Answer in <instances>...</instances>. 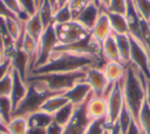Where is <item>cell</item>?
Segmentation results:
<instances>
[{"mask_svg": "<svg viewBox=\"0 0 150 134\" xmlns=\"http://www.w3.org/2000/svg\"><path fill=\"white\" fill-rule=\"evenodd\" d=\"M0 116L6 123H8L13 116V108H12L11 99L8 96L0 98Z\"/></svg>", "mask_w": 150, "mask_h": 134, "instance_id": "obj_29", "label": "cell"}, {"mask_svg": "<svg viewBox=\"0 0 150 134\" xmlns=\"http://www.w3.org/2000/svg\"><path fill=\"white\" fill-rule=\"evenodd\" d=\"M89 2H90L89 0H70V1L68 2L69 8H70L71 14H73V20L87 7V5H88Z\"/></svg>", "mask_w": 150, "mask_h": 134, "instance_id": "obj_35", "label": "cell"}, {"mask_svg": "<svg viewBox=\"0 0 150 134\" xmlns=\"http://www.w3.org/2000/svg\"><path fill=\"white\" fill-rule=\"evenodd\" d=\"M54 28L57 36L59 46H68V45L80 42L87 39L90 34L88 29H86L75 20H71L69 22L61 24V25H54Z\"/></svg>", "mask_w": 150, "mask_h": 134, "instance_id": "obj_5", "label": "cell"}, {"mask_svg": "<svg viewBox=\"0 0 150 134\" xmlns=\"http://www.w3.org/2000/svg\"><path fill=\"white\" fill-rule=\"evenodd\" d=\"M28 122L26 116H12L7 123L8 134H27Z\"/></svg>", "mask_w": 150, "mask_h": 134, "instance_id": "obj_25", "label": "cell"}, {"mask_svg": "<svg viewBox=\"0 0 150 134\" xmlns=\"http://www.w3.org/2000/svg\"><path fill=\"white\" fill-rule=\"evenodd\" d=\"M2 60H4V56H2V52H1V49H0V63H1Z\"/></svg>", "mask_w": 150, "mask_h": 134, "instance_id": "obj_45", "label": "cell"}, {"mask_svg": "<svg viewBox=\"0 0 150 134\" xmlns=\"http://www.w3.org/2000/svg\"><path fill=\"white\" fill-rule=\"evenodd\" d=\"M36 2H38V6H39V2H40V0H36Z\"/></svg>", "mask_w": 150, "mask_h": 134, "instance_id": "obj_49", "label": "cell"}, {"mask_svg": "<svg viewBox=\"0 0 150 134\" xmlns=\"http://www.w3.org/2000/svg\"><path fill=\"white\" fill-rule=\"evenodd\" d=\"M0 134H8L7 132H0Z\"/></svg>", "mask_w": 150, "mask_h": 134, "instance_id": "obj_47", "label": "cell"}, {"mask_svg": "<svg viewBox=\"0 0 150 134\" xmlns=\"http://www.w3.org/2000/svg\"><path fill=\"white\" fill-rule=\"evenodd\" d=\"M104 9L96 2H89L87 5V7L74 19L76 22H79L81 26H83L86 29H88L89 32L93 29V27L95 26L96 21L98 20L100 15L102 14Z\"/></svg>", "mask_w": 150, "mask_h": 134, "instance_id": "obj_12", "label": "cell"}, {"mask_svg": "<svg viewBox=\"0 0 150 134\" xmlns=\"http://www.w3.org/2000/svg\"><path fill=\"white\" fill-rule=\"evenodd\" d=\"M132 2L139 18L150 22V0H132Z\"/></svg>", "mask_w": 150, "mask_h": 134, "instance_id": "obj_30", "label": "cell"}, {"mask_svg": "<svg viewBox=\"0 0 150 134\" xmlns=\"http://www.w3.org/2000/svg\"><path fill=\"white\" fill-rule=\"evenodd\" d=\"M101 54L102 58L104 59L105 62L108 61H118L121 62L120 59V53H118V48L115 41L114 35H109L101 45Z\"/></svg>", "mask_w": 150, "mask_h": 134, "instance_id": "obj_18", "label": "cell"}, {"mask_svg": "<svg viewBox=\"0 0 150 134\" xmlns=\"http://www.w3.org/2000/svg\"><path fill=\"white\" fill-rule=\"evenodd\" d=\"M12 81L13 79H12V71H11V73H8L4 79L0 80V98L2 96L9 98L11 91H12Z\"/></svg>", "mask_w": 150, "mask_h": 134, "instance_id": "obj_34", "label": "cell"}, {"mask_svg": "<svg viewBox=\"0 0 150 134\" xmlns=\"http://www.w3.org/2000/svg\"><path fill=\"white\" fill-rule=\"evenodd\" d=\"M112 32H111V27H110V22H109V18H108V14L105 11L102 12V14L100 15L98 20L96 21L95 26L93 27V29L90 31V39L97 43V45H102V42L109 36L111 35Z\"/></svg>", "mask_w": 150, "mask_h": 134, "instance_id": "obj_15", "label": "cell"}, {"mask_svg": "<svg viewBox=\"0 0 150 134\" xmlns=\"http://www.w3.org/2000/svg\"><path fill=\"white\" fill-rule=\"evenodd\" d=\"M86 71H76V72H68V73H49V74H41V75H29L28 79L42 82L53 93H64L68 89H70L76 82L82 81V80L86 79Z\"/></svg>", "mask_w": 150, "mask_h": 134, "instance_id": "obj_4", "label": "cell"}, {"mask_svg": "<svg viewBox=\"0 0 150 134\" xmlns=\"http://www.w3.org/2000/svg\"><path fill=\"white\" fill-rule=\"evenodd\" d=\"M46 133H47V134H63V127L53 121V122L46 128Z\"/></svg>", "mask_w": 150, "mask_h": 134, "instance_id": "obj_39", "label": "cell"}, {"mask_svg": "<svg viewBox=\"0 0 150 134\" xmlns=\"http://www.w3.org/2000/svg\"><path fill=\"white\" fill-rule=\"evenodd\" d=\"M145 101L150 106V80H146L145 82Z\"/></svg>", "mask_w": 150, "mask_h": 134, "instance_id": "obj_42", "label": "cell"}, {"mask_svg": "<svg viewBox=\"0 0 150 134\" xmlns=\"http://www.w3.org/2000/svg\"><path fill=\"white\" fill-rule=\"evenodd\" d=\"M54 12L55 11H54V7H53L50 0H40L36 13H38L45 28H47L48 26H50L53 24Z\"/></svg>", "mask_w": 150, "mask_h": 134, "instance_id": "obj_21", "label": "cell"}, {"mask_svg": "<svg viewBox=\"0 0 150 134\" xmlns=\"http://www.w3.org/2000/svg\"><path fill=\"white\" fill-rule=\"evenodd\" d=\"M89 1H90V2H94V1H96V0H89Z\"/></svg>", "mask_w": 150, "mask_h": 134, "instance_id": "obj_48", "label": "cell"}, {"mask_svg": "<svg viewBox=\"0 0 150 134\" xmlns=\"http://www.w3.org/2000/svg\"><path fill=\"white\" fill-rule=\"evenodd\" d=\"M121 62L124 65H128L130 62V36L129 34H114Z\"/></svg>", "mask_w": 150, "mask_h": 134, "instance_id": "obj_20", "label": "cell"}, {"mask_svg": "<svg viewBox=\"0 0 150 134\" xmlns=\"http://www.w3.org/2000/svg\"><path fill=\"white\" fill-rule=\"evenodd\" d=\"M0 18H4V19H8V18L18 19V18L6 7V5L2 2V0H0ZM18 20H19V19H18Z\"/></svg>", "mask_w": 150, "mask_h": 134, "instance_id": "obj_38", "label": "cell"}, {"mask_svg": "<svg viewBox=\"0 0 150 134\" xmlns=\"http://www.w3.org/2000/svg\"><path fill=\"white\" fill-rule=\"evenodd\" d=\"M75 106L70 102H68L66 106H63L61 109H59L54 115H53V121L56 122L57 125L66 127L68 125V122L71 120L74 112H75Z\"/></svg>", "mask_w": 150, "mask_h": 134, "instance_id": "obj_24", "label": "cell"}, {"mask_svg": "<svg viewBox=\"0 0 150 134\" xmlns=\"http://www.w3.org/2000/svg\"><path fill=\"white\" fill-rule=\"evenodd\" d=\"M12 91H11V103H12V108L13 112L16 109V107L20 105V102L25 99L27 92H28V82L26 80H23L19 73L14 69H12Z\"/></svg>", "mask_w": 150, "mask_h": 134, "instance_id": "obj_13", "label": "cell"}, {"mask_svg": "<svg viewBox=\"0 0 150 134\" xmlns=\"http://www.w3.org/2000/svg\"><path fill=\"white\" fill-rule=\"evenodd\" d=\"M130 36V62L146 80H150V56L144 46L134 36Z\"/></svg>", "mask_w": 150, "mask_h": 134, "instance_id": "obj_8", "label": "cell"}, {"mask_svg": "<svg viewBox=\"0 0 150 134\" xmlns=\"http://www.w3.org/2000/svg\"><path fill=\"white\" fill-rule=\"evenodd\" d=\"M107 14L109 18L111 32L114 34H129V27L125 15L117 13H109V12H107Z\"/></svg>", "mask_w": 150, "mask_h": 134, "instance_id": "obj_23", "label": "cell"}, {"mask_svg": "<svg viewBox=\"0 0 150 134\" xmlns=\"http://www.w3.org/2000/svg\"><path fill=\"white\" fill-rule=\"evenodd\" d=\"M105 63L102 55L89 53H80L55 47L48 61L34 68L29 75H41L49 73H68L76 71H86L90 67H103Z\"/></svg>", "mask_w": 150, "mask_h": 134, "instance_id": "obj_1", "label": "cell"}, {"mask_svg": "<svg viewBox=\"0 0 150 134\" xmlns=\"http://www.w3.org/2000/svg\"><path fill=\"white\" fill-rule=\"evenodd\" d=\"M12 60L11 59H4L0 63V80L4 79L8 73L12 71Z\"/></svg>", "mask_w": 150, "mask_h": 134, "instance_id": "obj_37", "label": "cell"}, {"mask_svg": "<svg viewBox=\"0 0 150 134\" xmlns=\"http://www.w3.org/2000/svg\"><path fill=\"white\" fill-rule=\"evenodd\" d=\"M107 121L105 119H100V120H94L90 121L88 127L86 128L83 134H103L105 128H107Z\"/></svg>", "mask_w": 150, "mask_h": 134, "instance_id": "obj_32", "label": "cell"}, {"mask_svg": "<svg viewBox=\"0 0 150 134\" xmlns=\"http://www.w3.org/2000/svg\"><path fill=\"white\" fill-rule=\"evenodd\" d=\"M23 28L26 34H28L30 38H33L35 41H39L40 36L42 35L45 27L38 15V13H35L34 15L29 16L25 22H23Z\"/></svg>", "mask_w": 150, "mask_h": 134, "instance_id": "obj_19", "label": "cell"}, {"mask_svg": "<svg viewBox=\"0 0 150 134\" xmlns=\"http://www.w3.org/2000/svg\"><path fill=\"white\" fill-rule=\"evenodd\" d=\"M2 2L6 5V7L22 22H25L29 15L26 13V11L23 9V7L21 6V4L19 2V0H2Z\"/></svg>", "mask_w": 150, "mask_h": 134, "instance_id": "obj_27", "label": "cell"}, {"mask_svg": "<svg viewBox=\"0 0 150 134\" xmlns=\"http://www.w3.org/2000/svg\"><path fill=\"white\" fill-rule=\"evenodd\" d=\"M71 20H73L71 11L69 8V5H66L61 8H59L57 11H55L54 18H53V24L54 25H61V24L69 22Z\"/></svg>", "mask_w": 150, "mask_h": 134, "instance_id": "obj_28", "label": "cell"}, {"mask_svg": "<svg viewBox=\"0 0 150 134\" xmlns=\"http://www.w3.org/2000/svg\"><path fill=\"white\" fill-rule=\"evenodd\" d=\"M127 11V0H110V4L105 12L109 13H117V14H125Z\"/></svg>", "mask_w": 150, "mask_h": 134, "instance_id": "obj_33", "label": "cell"}, {"mask_svg": "<svg viewBox=\"0 0 150 134\" xmlns=\"http://www.w3.org/2000/svg\"><path fill=\"white\" fill-rule=\"evenodd\" d=\"M68 99L64 96L63 93H59V94H54L50 95L48 99L45 100V102L41 105L39 110L46 112L50 115H54L59 109H61L63 106H66L68 103Z\"/></svg>", "mask_w": 150, "mask_h": 134, "instance_id": "obj_17", "label": "cell"}, {"mask_svg": "<svg viewBox=\"0 0 150 134\" xmlns=\"http://www.w3.org/2000/svg\"><path fill=\"white\" fill-rule=\"evenodd\" d=\"M27 82H28V92L25 99L20 102V105L13 112V116H27L39 110L41 105L45 102V100L48 99L50 95L59 94V93L50 92L40 81L28 79Z\"/></svg>", "mask_w": 150, "mask_h": 134, "instance_id": "obj_3", "label": "cell"}, {"mask_svg": "<svg viewBox=\"0 0 150 134\" xmlns=\"http://www.w3.org/2000/svg\"><path fill=\"white\" fill-rule=\"evenodd\" d=\"M132 120H135L134 118H132V115H131V113L129 112V109L125 107V105H124V107H123V109H122V112H121V114H120V116H118V120H117V125H118V127H120V129H121V132H122V134H125V132H127V129H128V127L130 126V123H131V121ZM136 121V120H135Z\"/></svg>", "mask_w": 150, "mask_h": 134, "instance_id": "obj_31", "label": "cell"}, {"mask_svg": "<svg viewBox=\"0 0 150 134\" xmlns=\"http://www.w3.org/2000/svg\"><path fill=\"white\" fill-rule=\"evenodd\" d=\"M103 134H109V130H108V128H105V130H104V133Z\"/></svg>", "mask_w": 150, "mask_h": 134, "instance_id": "obj_46", "label": "cell"}, {"mask_svg": "<svg viewBox=\"0 0 150 134\" xmlns=\"http://www.w3.org/2000/svg\"><path fill=\"white\" fill-rule=\"evenodd\" d=\"M145 76L131 63H128L124 78L122 79V91L124 105L136 121L138 113L145 101Z\"/></svg>", "mask_w": 150, "mask_h": 134, "instance_id": "obj_2", "label": "cell"}, {"mask_svg": "<svg viewBox=\"0 0 150 134\" xmlns=\"http://www.w3.org/2000/svg\"><path fill=\"white\" fill-rule=\"evenodd\" d=\"M125 68H127V65L118 61H108L102 67L109 83H116L122 81L125 74Z\"/></svg>", "mask_w": 150, "mask_h": 134, "instance_id": "obj_16", "label": "cell"}, {"mask_svg": "<svg viewBox=\"0 0 150 134\" xmlns=\"http://www.w3.org/2000/svg\"><path fill=\"white\" fill-rule=\"evenodd\" d=\"M87 83L90 86L91 92L95 96H105L107 92L112 83H109L107 76L101 67H90L86 71Z\"/></svg>", "mask_w": 150, "mask_h": 134, "instance_id": "obj_9", "label": "cell"}, {"mask_svg": "<svg viewBox=\"0 0 150 134\" xmlns=\"http://www.w3.org/2000/svg\"><path fill=\"white\" fill-rule=\"evenodd\" d=\"M86 113L90 121L107 118L105 96H95L94 94L86 102Z\"/></svg>", "mask_w": 150, "mask_h": 134, "instance_id": "obj_14", "label": "cell"}, {"mask_svg": "<svg viewBox=\"0 0 150 134\" xmlns=\"http://www.w3.org/2000/svg\"><path fill=\"white\" fill-rule=\"evenodd\" d=\"M57 45H59L57 36L55 33L54 25L52 24L50 26L45 28L42 35L40 36V39L38 41V53H36V59H35V63H34L33 69L45 65L48 61L50 54L53 53V51L55 49V47Z\"/></svg>", "mask_w": 150, "mask_h": 134, "instance_id": "obj_7", "label": "cell"}, {"mask_svg": "<svg viewBox=\"0 0 150 134\" xmlns=\"http://www.w3.org/2000/svg\"><path fill=\"white\" fill-rule=\"evenodd\" d=\"M50 1H52L53 7H54V11H57L59 8H61V7L66 6V5H68V2H69L70 0H50ZM54 13H55V12H54Z\"/></svg>", "mask_w": 150, "mask_h": 134, "instance_id": "obj_40", "label": "cell"}, {"mask_svg": "<svg viewBox=\"0 0 150 134\" xmlns=\"http://www.w3.org/2000/svg\"><path fill=\"white\" fill-rule=\"evenodd\" d=\"M28 127H38V128H47L52 122H53V115L42 112V110H36L29 115L26 116Z\"/></svg>", "mask_w": 150, "mask_h": 134, "instance_id": "obj_22", "label": "cell"}, {"mask_svg": "<svg viewBox=\"0 0 150 134\" xmlns=\"http://www.w3.org/2000/svg\"><path fill=\"white\" fill-rule=\"evenodd\" d=\"M27 134H47L46 128H38V127H28Z\"/></svg>", "mask_w": 150, "mask_h": 134, "instance_id": "obj_41", "label": "cell"}, {"mask_svg": "<svg viewBox=\"0 0 150 134\" xmlns=\"http://www.w3.org/2000/svg\"><path fill=\"white\" fill-rule=\"evenodd\" d=\"M89 123L90 120L86 113V103H83L75 108L71 120L63 127V134H83Z\"/></svg>", "mask_w": 150, "mask_h": 134, "instance_id": "obj_10", "label": "cell"}, {"mask_svg": "<svg viewBox=\"0 0 150 134\" xmlns=\"http://www.w3.org/2000/svg\"><path fill=\"white\" fill-rule=\"evenodd\" d=\"M0 132H7V123L0 116Z\"/></svg>", "mask_w": 150, "mask_h": 134, "instance_id": "obj_44", "label": "cell"}, {"mask_svg": "<svg viewBox=\"0 0 150 134\" xmlns=\"http://www.w3.org/2000/svg\"><path fill=\"white\" fill-rule=\"evenodd\" d=\"M96 2L105 11L107 8H108V6H109V4H110V0H96Z\"/></svg>", "mask_w": 150, "mask_h": 134, "instance_id": "obj_43", "label": "cell"}, {"mask_svg": "<svg viewBox=\"0 0 150 134\" xmlns=\"http://www.w3.org/2000/svg\"><path fill=\"white\" fill-rule=\"evenodd\" d=\"M63 94L70 103H73L75 107H77V106L86 103L87 100L93 95V92H91L90 86L87 83V81L82 80V81L76 82L70 89H68Z\"/></svg>", "mask_w": 150, "mask_h": 134, "instance_id": "obj_11", "label": "cell"}, {"mask_svg": "<svg viewBox=\"0 0 150 134\" xmlns=\"http://www.w3.org/2000/svg\"><path fill=\"white\" fill-rule=\"evenodd\" d=\"M137 123L141 128L142 134H150V106L144 101L138 116H137Z\"/></svg>", "mask_w": 150, "mask_h": 134, "instance_id": "obj_26", "label": "cell"}, {"mask_svg": "<svg viewBox=\"0 0 150 134\" xmlns=\"http://www.w3.org/2000/svg\"><path fill=\"white\" fill-rule=\"evenodd\" d=\"M19 2L21 4V6L23 7V9L26 11V13L32 16L36 13L38 11V2L36 0H19Z\"/></svg>", "mask_w": 150, "mask_h": 134, "instance_id": "obj_36", "label": "cell"}, {"mask_svg": "<svg viewBox=\"0 0 150 134\" xmlns=\"http://www.w3.org/2000/svg\"><path fill=\"white\" fill-rule=\"evenodd\" d=\"M107 100V125H114L117 122L118 116L124 107V98L122 91V81L112 83L105 94Z\"/></svg>", "mask_w": 150, "mask_h": 134, "instance_id": "obj_6", "label": "cell"}]
</instances>
